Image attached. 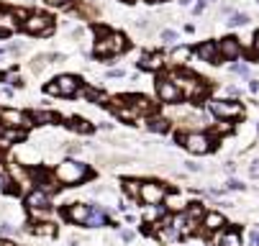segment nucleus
Instances as JSON below:
<instances>
[{"mask_svg":"<svg viewBox=\"0 0 259 246\" xmlns=\"http://www.w3.org/2000/svg\"><path fill=\"white\" fill-rule=\"evenodd\" d=\"M87 175H90V172H87V164L75 162V159H65L54 172V177L62 185H77V182H82Z\"/></svg>","mask_w":259,"mask_h":246,"instance_id":"f257e3e1","label":"nucleus"},{"mask_svg":"<svg viewBox=\"0 0 259 246\" xmlns=\"http://www.w3.org/2000/svg\"><path fill=\"white\" fill-rule=\"evenodd\" d=\"M172 82L182 90V98H203L205 93H208V85H205L203 80H198V77L187 75V72H175Z\"/></svg>","mask_w":259,"mask_h":246,"instance_id":"f03ea898","label":"nucleus"},{"mask_svg":"<svg viewBox=\"0 0 259 246\" xmlns=\"http://www.w3.org/2000/svg\"><path fill=\"white\" fill-rule=\"evenodd\" d=\"M126 49V39L121 33H103V39L95 44V54L97 57H115Z\"/></svg>","mask_w":259,"mask_h":246,"instance_id":"7ed1b4c3","label":"nucleus"},{"mask_svg":"<svg viewBox=\"0 0 259 246\" xmlns=\"http://www.w3.org/2000/svg\"><path fill=\"white\" fill-rule=\"evenodd\" d=\"M44 90H47L49 95H77L80 93V80L75 75H62L54 82H49Z\"/></svg>","mask_w":259,"mask_h":246,"instance_id":"20e7f679","label":"nucleus"},{"mask_svg":"<svg viewBox=\"0 0 259 246\" xmlns=\"http://www.w3.org/2000/svg\"><path fill=\"white\" fill-rule=\"evenodd\" d=\"M208 111L216 115V118H241L244 115V108L239 103H228V100H210L208 103Z\"/></svg>","mask_w":259,"mask_h":246,"instance_id":"39448f33","label":"nucleus"},{"mask_svg":"<svg viewBox=\"0 0 259 246\" xmlns=\"http://www.w3.org/2000/svg\"><path fill=\"white\" fill-rule=\"evenodd\" d=\"M180 141L185 144V149L190 151V154H208V151H210V139H208L205 133L193 131V133L180 136Z\"/></svg>","mask_w":259,"mask_h":246,"instance_id":"423d86ee","label":"nucleus"},{"mask_svg":"<svg viewBox=\"0 0 259 246\" xmlns=\"http://www.w3.org/2000/svg\"><path fill=\"white\" fill-rule=\"evenodd\" d=\"M164 197H167V193H164V187L159 185V182H141V195H139L141 203L159 205Z\"/></svg>","mask_w":259,"mask_h":246,"instance_id":"0eeeda50","label":"nucleus"},{"mask_svg":"<svg viewBox=\"0 0 259 246\" xmlns=\"http://www.w3.org/2000/svg\"><path fill=\"white\" fill-rule=\"evenodd\" d=\"M23 29L29 31V33L41 36V33H51V29H54V26H51V18H49V16L36 13V16H29V18H26Z\"/></svg>","mask_w":259,"mask_h":246,"instance_id":"6e6552de","label":"nucleus"},{"mask_svg":"<svg viewBox=\"0 0 259 246\" xmlns=\"http://www.w3.org/2000/svg\"><path fill=\"white\" fill-rule=\"evenodd\" d=\"M0 121H3L5 129H26V126L33 123V118L21 113V111H3L0 113Z\"/></svg>","mask_w":259,"mask_h":246,"instance_id":"1a4fd4ad","label":"nucleus"},{"mask_svg":"<svg viewBox=\"0 0 259 246\" xmlns=\"http://www.w3.org/2000/svg\"><path fill=\"white\" fill-rule=\"evenodd\" d=\"M157 93L159 98L164 100V103H175V100H180L182 98V90L172 82V77H162L157 82Z\"/></svg>","mask_w":259,"mask_h":246,"instance_id":"9d476101","label":"nucleus"},{"mask_svg":"<svg viewBox=\"0 0 259 246\" xmlns=\"http://www.w3.org/2000/svg\"><path fill=\"white\" fill-rule=\"evenodd\" d=\"M26 205H29L31 213H36V211H49V195L41 193V190H33V193L26 195Z\"/></svg>","mask_w":259,"mask_h":246,"instance_id":"9b49d317","label":"nucleus"},{"mask_svg":"<svg viewBox=\"0 0 259 246\" xmlns=\"http://www.w3.org/2000/svg\"><path fill=\"white\" fill-rule=\"evenodd\" d=\"M195 54H198L203 62H210V65H218V59H221V49L213 41H203L200 47L195 49Z\"/></svg>","mask_w":259,"mask_h":246,"instance_id":"f8f14e48","label":"nucleus"},{"mask_svg":"<svg viewBox=\"0 0 259 246\" xmlns=\"http://www.w3.org/2000/svg\"><path fill=\"white\" fill-rule=\"evenodd\" d=\"M65 215L69 218L72 223H87V215H90V205H80V203H75V205H69L67 211H65Z\"/></svg>","mask_w":259,"mask_h":246,"instance_id":"ddd939ff","label":"nucleus"},{"mask_svg":"<svg viewBox=\"0 0 259 246\" xmlns=\"http://www.w3.org/2000/svg\"><path fill=\"white\" fill-rule=\"evenodd\" d=\"M218 49H221V57H226V59H236L239 54H241V44H239V39L228 36V39H223V41L218 44Z\"/></svg>","mask_w":259,"mask_h":246,"instance_id":"4468645a","label":"nucleus"},{"mask_svg":"<svg viewBox=\"0 0 259 246\" xmlns=\"http://www.w3.org/2000/svg\"><path fill=\"white\" fill-rule=\"evenodd\" d=\"M23 139H26L23 129H5V126H0V147H8V144L23 141Z\"/></svg>","mask_w":259,"mask_h":246,"instance_id":"2eb2a0df","label":"nucleus"},{"mask_svg":"<svg viewBox=\"0 0 259 246\" xmlns=\"http://www.w3.org/2000/svg\"><path fill=\"white\" fill-rule=\"evenodd\" d=\"M90 229H97V226H105V211L97 203H90V215H87V223Z\"/></svg>","mask_w":259,"mask_h":246,"instance_id":"dca6fc26","label":"nucleus"},{"mask_svg":"<svg viewBox=\"0 0 259 246\" xmlns=\"http://www.w3.org/2000/svg\"><path fill=\"white\" fill-rule=\"evenodd\" d=\"M203 226H205V231H221L223 226H226V218H223L221 213H205Z\"/></svg>","mask_w":259,"mask_h":246,"instance_id":"f3484780","label":"nucleus"},{"mask_svg":"<svg viewBox=\"0 0 259 246\" xmlns=\"http://www.w3.org/2000/svg\"><path fill=\"white\" fill-rule=\"evenodd\" d=\"M164 203H167V208H169V211L180 213V211H185L187 200H185V195H180V193H169V195L164 197Z\"/></svg>","mask_w":259,"mask_h":246,"instance_id":"a211bd4d","label":"nucleus"},{"mask_svg":"<svg viewBox=\"0 0 259 246\" xmlns=\"http://www.w3.org/2000/svg\"><path fill=\"white\" fill-rule=\"evenodd\" d=\"M216 246H241V236L236 231H226L216 236Z\"/></svg>","mask_w":259,"mask_h":246,"instance_id":"6ab92c4d","label":"nucleus"},{"mask_svg":"<svg viewBox=\"0 0 259 246\" xmlns=\"http://www.w3.org/2000/svg\"><path fill=\"white\" fill-rule=\"evenodd\" d=\"M139 65H141V69H159L162 67V57L159 54H144Z\"/></svg>","mask_w":259,"mask_h":246,"instance_id":"aec40b11","label":"nucleus"},{"mask_svg":"<svg viewBox=\"0 0 259 246\" xmlns=\"http://www.w3.org/2000/svg\"><path fill=\"white\" fill-rule=\"evenodd\" d=\"M149 131H157V133H164V131H169V121L167 118H162V115H154V118H149Z\"/></svg>","mask_w":259,"mask_h":246,"instance_id":"412c9836","label":"nucleus"},{"mask_svg":"<svg viewBox=\"0 0 259 246\" xmlns=\"http://www.w3.org/2000/svg\"><path fill=\"white\" fill-rule=\"evenodd\" d=\"M123 190H126V195H129V197L139 200V195H141V182H136V180H126V182H123Z\"/></svg>","mask_w":259,"mask_h":246,"instance_id":"4be33fe9","label":"nucleus"},{"mask_svg":"<svg viewBox=\"0 0 259 246\" xmlns=\"http://www.w3.org/2000/svg\"><path fill=\"white\" fill-rule=\"evenodd\" d=\"M31 233L33 236H54L57 229L51 223H36V226H31Z\"/></svg>","mask_w":259,"mask_h":246,"instance_id":"5701e85b","label":"nucleus"},{"mask_svg":"<svg viewBox=\"0 0 259 246\" xmlns=\"http://www.w3.org/2000/svg\"><path fill=\"white\" fill-rule=\"evenodd\" d=\"M13 29V13H3V11H0V36H5L8 31H11Z\"/></svg>","mask_w":259,"mask_h":246,"instance_id":"b1692460","label":"nucleus"},{"mask_svg":"<svg viewBox=\"0 0 259 246\" xmlns=\"http://www.w3.org/2000/svg\"><path fill=\"white\" fill-rule=\"evenodd\" d=\"M69 129H72V131H80V133H90L93 126L87 123V121H82V118H72V121H69Z\"/></svg>","mask_w":259,"mask_h":246,"instance_id":"393cba45","label":"nucleus"},{"mask_svg":"<svg viewBox=\"0 0 259 246\" xmlns=\"http://www.w3.org/2000/svg\"><path fill=\"white\" fill-rule=\"evenodd\" d=\"M144 218H146V221L159 223V221H162V208H159V205H149L146 213H144Z\"/></svg>","mask_w":259,"mask_h":246,"instance_id":"a878e982","label":"nucleus"},{"mask_svg":"<svg viewBox=\"0 0 259 246\" xmlns=\"http://www.w3.org/2000/svg\"><path fill=\"white\" fill-rule=\"evenodd\" d=\"M31 118H33V123H51V121H54V115L47 113V111H36V113H31Z\"/></svg>","mask_w":259,"mask_h":246,"instance_id":"bb28decb","label":"nucleus"},{"mask_svg":"<svg viewBox=\"0 0 259 246\" xmlns=\"http://www.w3.org/2000/svg\"><path fill=\"white\" fill-rule=\"evenodd\" d=\"M190 57V47H177L175 51H172V62H182V59H187Z\"/></svg>","mask_w":259,"mask_h":246,"instance_id":"cd10ccee","label":"nucleus"},{"mask_svg":"<svg viewBox=\"0 0 259 246\" xmlns=\"http://www.w3.org/2000/svg\"><path fill=\"white\" fill-rule=\"evenodd\" d=\"M246 21H249V18H246L244 13H234V16H231V21H228V23H231V26H244Z\"/></svg>","mask_w":259,"mask_h":246,"instance_id":"c85d7f7f","label":"nucleus"},{"mask_svg":"<svg viewBox=\"0 0 259 246\" xmlns=\"http://www.w3.org/2000/svg\"><path fill=\"white\" fill-rule=\"evenodd\" d=\"M8 185H11V180H8V175H5V172H0V190H11Z\"/></svg>","mask_w":259,"mask_h":246,"instance_id":"c756f323","label":"nucleus"},{"mask_svg":"<svg viewBox=\"0 0 259 246\" xmlns=\"http://www.w3.org/2000/svg\"><path fill=\"white\" fill-rule=\"evenodd\" d=\"M162 39H164L167 44H172V41L177 39V33H175V31H162Z\"/></svg>","mask_w":259,"mask_h":246,"instance_id":"7c9ffc66","label":"nucleus"},{"mask_svg":"<svg viewBox=\"0 0 259 246\" xmlns=\"http://www.w3.org/2000/svg\"><path fill=\"white\" fill-rule=\"evenodd\" d=\"M0 233H3V236H11V233H13V226H11V223H3V226H0Z\"/></svg>","mask_w":259,"mask_h":246,"instance_id":"2f4dec72","label":"nucleus"},{"mask_svg":"<svg viewBox=\"0 0 259 246\" xmlns=\"http://www.w3.org/2000/svg\"><path fill=\"white\" fill-rule=\"evenodd\" d=\"M252 54H254V57H259V31L254 33V49H252Z\"/></svg>","mask_w":259,"mask_h":246,"instance_id":"473e14b6","label":"nucleus"},{"mask_svg":"<svg viewBox=\"0 0 259 246\" xmlns=\"http://www.w3.org/2000/svg\"><path fill=\"white\" fill-rule=\"evenodd\" d=\"M228 187H231V190H244V185H241L239 180H231V182H228Z\"/></svg>","mask_w":259,"mask_h":246,"instance_id":"72a5a7b5","label":"nucleus"},{"mask_svg":"<svg viewBox=\"0 0 259 246\" xmlns=\"http://www.w3.org/2000/svg\"><path fill=\"white\" fill-rule=\"evenodd\" d=\"M234 72H236V75H246L249 69H246L244 65H234Z\"/></svg>","mask_w":259,"mask_h":246,"instance_id":"f704fd0d","label":"nucleus"},{"mask_svg":"<svg viewBox=\"0 0 259 246\" xmlns=\"http://www.w3.org/2000/svg\"><path fill=\"white\" fill-rule=\"evenodd\" d=\"M249 172H252V177H259V159L252 164V169H249Z\"/></svg>","mask_w":259,"mask_h":246,"instance_id":"c9c22d12","label":"nucleus"},{"mask_svg":"<svg viewBox=\"0 0 259 246\" xmlns=\"http://www.w3.org/2000/svg\"><path fill=\"white\" fill-rule=\"evenodd\" d=\"M249 239H252V244L259 246V231H252V233H249Z\"/></svg>","mask_w":259,"mask_h":246,"instance_id":"e433bc0d","label":"nucleus"},{"mask_svg":"<svg viewBox=\"0 0 259 246\" xmlns=\"http://www.w3.org/2000/svg\"><path fill=\"white\" fill-rule=\"evenodd\" d=\"M121 239H123V241H131L133 233H131V231H121Z\"/></svg>","mask_w":259,"mask_h":246,"instance_id":"4c0bfd02","label":"nucleus"},{"mask_svg":"<svg viewBox=\"0 0 259 246\" xmlns=\"http://www.w3.org/2000/svg\"><path fill=\"white\" fill-rule=\"evenodd\" d=\"M51 5H65V3H69V0H49Z\"/></svg>","mask_w":259,"mask_h":246,"instance_id":"58836bf2","label":"nucleus"},{"mask_svg":"<svg viewBox=\"0 0 259 246\" xmlns=\"http://www.w3.org/2000/svg\"><path fill=\"white\" fill-rule=\"evenodd\" d=\"M0 246H16L13 241H8V239H0Z\"/></svg>","mask_w":259,"mask_h":246,"instance_id":"ea45409f","label":"nucleus"},{"mask_svg":"<svg viewBox=\"0 0 259 246\" xmlns=\"http://www.w3.org/2000/svg\"><path fill=\"white\" fill-rule=\"evenodd\" d=\"M208 3H213V0H200V8H203V5H208Z\"/></svg>","mask_w":259,"mask_h":246,"instance_id":"a19ab883","label":"nucleus"},{"mask_svg":"<svg viewBox=\"0 0 259 246\" xmlns=\"http://www.w3.org/2000/svg\"><path fill=\"white\" fill-rule=\"evenodd\" d=\"M149 3H162V0H149Z\"/></svg>","mask_w":259,"mask_h":246,"instance_id":"79ce46f5","label":"nucleus"}]
</instances>
